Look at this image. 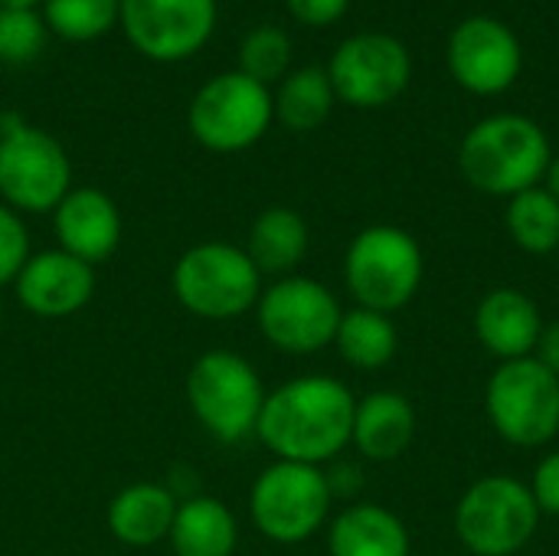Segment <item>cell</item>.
I'll use <instances>...</instances> for the list:
<instances>
[{"mask_svg":"<svg viewBox=\"0 0 559 556\" xmlns=\"http://www.w3.org/2000/svg\"><path fill=\"white\" fill-rule=\"evenodd\" d=\"M52 229L62 252L98 265L111 259L121 242V213L105 190L72 187L52 210Z\"/></svg>","mask_w":559,"mask_h":556,"instance_id":"cell-16","label":"cell"},{"mask_svg":"<svg viewBox=\"0 0 559 556\" xmlns=\"http://www.w3.org/2000/svg\"><path fill=\"white\" fill-rule=\"evenodd\" d=\"M540 308L518 288H495L475 308V334L485 351L501 360L531 357L540 341Z\"/></svg>","mask_w":559,"mask_h":556,"instance_id":"cell-17","label":"cell"},{"mask_svg":"<svg viewBox=\"0 0 559 556\" xmlns=\"http://www.w3.org/2000/svg\"><path fill=\"white\" fill-rule=\"evenodd\" d=\"M16 301L36 318H69L95 295V265L62 252L43 249L26 259L13 279Z\"/></svg>","mask_w":559,"mask_h":556,"instance_id":"cell-15","label":"cell"},{"mask_svg":"<svg viewBox=\"0 0 559 556\" xmlns=\"http://www.w3.org/2000/svg\"><path fill=\"white\" fill-rule=\"evenodd\" d=\"M337 95L328 79V69L321 66H305L295 69L282 79L278 92L272 95L275 118L292 128V131H314L328 121Z\"/></svg>","mask_w":559,"mask_h":556,"instance_id":"cell-24","label":"cell"},{"mask_svg":"<svg viewBox=\"0 0 559 556\" xmlns=\"http://www.w3.org/2000/svg\"><path fill=\"white\" fill-rule=\"evenodd\" d=\"M547 190L559 200V157H554L550 167H547Z\"/></svg>","mask_w":559,"mask_h":556,"instance_id":"cell-33","label":"cell"},{"mask_svg":"<svg viewBox=\"0 0 559 556\" xmlns=\"http://www.w3.org/2000/svg\"><path fill=\"white\" fill-rule=\"evenodd\" d=\"M423 249L400 226H367L344 256V282L360 308L393 315L406 308L423 285Z\"/></svg>","mask_w":559,"mask_h":556,"instance_id":"cell-6","label":"cell"},{"mask_svg":"<svg viewBox=\"0 0 559 556\" xmlns=\"http://www.w3.org/2000/svg\"><path fill=\"white\" fill-rule=\"evenodd\" d=\"M275 121L269 85L246 72H219L203 82L190 102L187 125L200 147L213 154H239L265 138Z\"/></svg>","mask_w":559,"mask_h":556,"instance_id":"cell-8","label":"cell"},{"mask_svg":"<svg viewBox=\"0 0 559 556\" xmlns=\"http://www.w3.org/2000/svg\"><path fill=\"white\" fill-rule=\"evenodd\" d=\"M341 305L334 292L308 275H285L262 288L255 301V321L262 338L292 357H308L334 344L341 324Z\"/></svg>","mask_w":559,"mask_h":556,"instance_id":"cell-11","label":"cell"},{"mask_svg":"<svg viewBox=\"0 0 559 556\" xmlns=\"http://www.w3.org/2000/svg\"><path fill=\"white\" fill-rule=\"evenodd\" d=\"M413 75L406 46L390 33H357L344 39L328 66L334 95L354 108H380L396 102Z\"/></svg>","mask_w":559,"mask_h":556,"instance_id":"cell-12","label":"cell"},{"mask_svg":"<svg viewBox=\"0 0 559 556\" xmlns=\"http://www.w3.org/2000/svg\"><path fill=\"white\" fill-rule=\"evenodd\" d=\"M540 508L531 485L511 475L475 482L455 508V534L475 556H514L531 544Z\"/></svg>","mask_w":559,"mask_h":556,"instance_id":"cell-9","label":"cell"},{"mask_svg":"<svg viewBox=\"0 0 559 556\" xmlns=\"http://www.w3.org/2000/svg\"><path fill=\"white\" fill-rule=\"evenodd\" d=\"M216 0H121L118 26L154 62L197 56L216 29Z\"/></svg>","mask_w":559,"mask_h":556,"instance_id":"cell-13","label":"cell"},{"mask_svg":"<svg viewBox=\"0 0 559 556\" xmlns=\"http://www.w3.org/2000/svg\"><path fill=\"white\" fill-rule=\"evenodd\" d=\"M531 495H534V501H537L540 511L559 514V452H550L537 465L534 482H531Z\"/></svg>","mask_w":559,"mask_h":556,"instance_id":"cell-30","label":"cell"},{"mask_svg":"<svg viewBox=\"0 0 559 556\" xmlns=\"http://www.w3.org/2000/svg\"><path fill=\"white\" fill-rule=\"evenodd\" d=\"M121 0H43V23L66 43H95L118 26Z\"/></svg>","mask_w":559,"mask_h":556,"instance_id":"cell-26","label":"cell"},{"mask_svg":"<svg viewBox=\"0 0 559 556\" xmlns=\"http://www.w3.org/2000/svg\"><path fill=\"white\" fill-rule=\"evenodd\" d=\"M331 485L321 465L275 459L249 488V518L272 544L311 541L331 514Z\"/></svg>","mask_w":559,"mask_h":556,"instance_id":"cell-7","label":"cell"},{"mask_svg":"<svg viewBox=\"0 0 559 556\" xmlns=\"http://www.w3.org/2000/svg\"><path fill=\"white\" fill-rule=\"evenodd\" d=\"M504 220L511 239L531 256H547L559 246V200L547 187H531L511 197Z\"/></svg>","mask_w":559,"mask_h":556,"instance_id":"cell-25","label":"cell"},{"mask_svg":"<svg viewBox=\"0 0 559 556\" xmlns=\"http://www.w3.org/2000/svg\"><path fill=\"white\" fill-rule=\"evenodd\" d=\"M554 154L544 128L524 115H491L478 121L462 147L459 167L465 180L491 197H518L547 177Z\"/></svg>","mask_w":559,"mask_h":556,"instance_id":"cell-2","label":"cell"},{"mask_svg":"<svg viewBox=\"0 0 559 556\" xmlns=\"http://www.w3.org/2000/svg\"><path fill=\"white\" fill-rule=\"evenodd\" d=\"M308 242H311V233L298 210L269 206L249 226L246 256L252 259L262 279L265 275L285 279V275H295V269L308 256Z\"/></svg>","mask_w":559,"mask_h":556,"instance_id":"cell-21","label":"cell"},{"mask_svg":"<svg viewBox=\"0 0 559 556\" xmlns=\"http://www.w3.org/2000/svg\"><path fill=\"white\" fill-rule=\"evenodd\" d=\"M521 43L495 16H468L449 36V69L452 79L475 95H498L511 88L521 75Z\"/></svg>","mask_w":559,"mask_h":556,"instance_id":"cell-14","label":"cell"},{"mask_svg":"<svg viewBox=\"0 0 559 556\" xmlns=\"http://www.w3.org/2000/svg\"><path fill=\"white\" fill-rule=\"evenodd\" d=\"M285 3H288L292 16L305 26H331L350 7V0H285Z\"/></svg>","mask_w":559,"mask_h":556,"instance_id":"cell-31","label":"cell"},{"mask_svg":"<svg viewBox=\"0 0 559 556\" xmlns=\"http://www.w3.org/2000/svg\"><path fill=\"white\" fill-rule=\"evenodd\" d=\"M167 544L174 556H233L239 547V521L226 501L197 495L177 505Z\"/></svg>","mask_w":559,"mask_h":556,"instance_id":"cell-22","label":"cell"},{"mask_svg":"<svg viewBox=\"0 0 559 556\" xmlns=\"http://www.w3.org/2000/svg\"><path fill=\"white\" fill-rule=\"evenodd\" d=\"M292 66V39L282 26H255L239 43V72L269 85L285 79Z\"/></svg>","mask_w":559,"mask_h":556,"instance_id":"cell-27","label":"cell"},{"mask_svg":"<svg viewBox=\"0 0 559 556\" xmlns=\"http://www.w3.org/2000/svg\"><path fill=\"white\" fill-rule=\"evenodd\" d=\"M334 347L350 367L380 370L396 357L400 334H396V324L390 321V315H380V311H370V308L357 305V308L341 315Z\"/></svg>","mask_w":559,"mask_h":556,"instance_id":"cell-23","label":"cell"},{"mask_svg":"<svg viewBox=\"0 0 559 556\" xmlns=\"http://www.w3.org/2000/svg\"><path fill=\"white\" fill-rule=\"evenodd\" d=\"M354 393L334 377H295L275 387L255 426L262 446L282 462L324 465L350 446Z\"/></svg>","mask_w":559,"mask_h":556,"instance_id":"cell-1","label":"cell"},{"mask_svg":"<svg viewBox=\"0 0 559 556\" xmlns=\"http://www.w3.org/2000/svg\"><path fill=\"white\" fill-rule=\"evenodd\" d=\"M36 3H43V0H0V7H23V10H33Z\"/></svg>","mask_w":559,"mask_h":556,"instance_id":"cell-34","label":"cell"},{"mask_svg":"<svg viewBox=\"0 0 559 556\" xmlns=\"http://www.w3.org/2000/svg\"><path fill=\"white\" fill-rule=\"evenodd\" d=\"M331 556H409L406 524L380 505L344 508L328 531Z\"/></svg>","mask_w":559,"mask_h":556,"instance_id":"cell-20","label":"cell"},{"mask_svg":"<svg viewBox=\"0 0 559 556\" xmlns=\"http://www.w3.org/2000/svg\"><path fill=\"white\" fill-rule=\"evenodd\" d=\"M0 324H3V295H0Z\"/></svg>","mask_w":559,"mask_h":556,"instance_id":"cell-35","label":"cell"},{"mask_svg":"<svg viewBox=\"0 0 559 556\" xmlns=\"http://www.w3.org/2000/svg\"><path fill=\"white\" fill-rule=\"evenodd\" d=\"M72 190L66 147L20 111H0V203L23 213H52Z\"/></svg>","mask_w":559,"mask_h":556,"instance_id":"cell-4","label":"cell"},{"mask_svg":"<svg viewBox=\"0 0 559 556\" xmlns=\"http://www.w3.org/2000/svg\"><path fill=\"white\" fill-rule=\"evenodd\" d=\"M170 292L183 311L206 321H233L255 311L262 295V275L233 242H200L190 246L170 272Z\"/></svg>","mask_w":559,"mask_h":556,"instance_id":"cell-5","label":"cell"},{"mask_svg":"<svg viewBox=\"0 0 559 556\" xmlns=\"http://www.w3.org/2000/svg\"><path fill=\"white\" fill-rule=\"evenodd\" d=\"M413 436H416V410L403 393L377 390L357 403L350 442L364 459L393 462L413 446Z\"/></svg>","mask_w":559,"mask_h":556,"instance_id":"cell-19","label":"cell"},{"mask_svg":"<svg viewBox=\"0 0 559 556\" xmlns=\"http://www.w3.org/2000/svg\"><path fill=\"white\" fill-rule=\"evenodd\" d=\"M488 419L518 449H537L559 433V377L537 357L504 360L485 393Z\"/></svg>","mask_w":559,"mask_h":556,"instance_id":"cell-10","label":"cell"},{"mask_svg":"<svg viewBox=\"0 0 559 556\" xmlns=\"http://www.w3.org/2000/svg\"><path fill=\"white\" fill-rule=\"evenodd\" d=\"M46 23L36 10L0 7V62L26 66L39 56L46 43Z\"/></svg>","mask_w":559,"mask_h":556,"instance_id":"cell-28","label":"cell"},{"mask_svg":"<svg viewBox=\"0 0 559 556\" xmlns=\"http://www.w3.org/2000/svg\"><path fill=\"white\" fill-rule=\"evenodd\" d=\"M177 498L167 485L157 482H134L121 488L108 501V531L124 547H154L167 541L174 518H177Z\"/></svg>","mask_w":559,"mask_h":556,"instance_id":"cell-18","label":"cell"},{"mask_svg":"<svg viewBox=\"0 0 559 556\" xmlns=\"http://www.w3.org/2000/svg\"><path fill=\"white\" fill-rule=\"evenodd\" d=\"M537 360L554 374V377H559V321H554V324H547L544 331H540V341H537Z\"/></svg>","mask_w":559,"mask_h":556,"instance_id":"cell-32","label":"cell"},{"mask_svg":"<svg viewBox=\"0 0 559 556\" xmlns=\"http://www.w3.org/2000/svg\"><path fill=\"white\" fill-rule=\"evenodd\" d=\"M265 397L259 370L236 351H206L187 370L190 413L216 442L236 446L255 436Z\"/></svg>","mask_w":559,"mask_h":556,"instance_id":"cell-3","label":"cell"},{"mask_svg":"<svg viewBox=\"0 0 559 556\" xmlns=\"http://www.w3.org/2000/svg\"><path fill=\"white\" fill-rule=\"evenodd\" d=\"M29 229L23 223V216L16 210H10L7 203H0V288L13 285V279L20 275V269L29 259Z\"/></svg>","mask_w":559,"mask_h":556,"instance_id":"cell-29","label":"cell"}]
</instances>
